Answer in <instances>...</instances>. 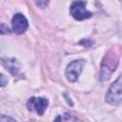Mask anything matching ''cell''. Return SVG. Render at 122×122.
<instances>
[{"instance_id":"6da1fadb","label":"cell","mask_w":122,"mask_h":122,"mask_svg":"<svg viewBox=\"0 0 122 122\" xmlns=\"http://www.w3.org/2000/svg\"><path fill=\"white\" fill-rule=\"evenodd\" d=\"M122 101V74L111 85L106 94V102L111 105H117Z\"/></svg>"},{"instance_id":"7a4b0ae2","label":"cell","mask_w":122,"mask_h":122,"mask_svg":"<svg viewBox=\"0 0 122 122\" xmlns=\"http://www.w3.org/2000/svg\"><path fill=\"white\" fill-rule=\"evenodd\" d=\"M71 16L78 21L85 20L88 18H91L92 16V13L86 9V2L81 0H76L71 5L70 9Z\"/></svg>"},{"instance_id":"3957f363","label":"cell","mask_w":122,"mask_h":122,"mask_svg":"<svg viewBox=\"0 0 122 122\" xmlns=\"http://www.w3.org/2000/svg\"><path fill=\"white\" fill-rule=\"evenodd\" d=\"M85 61L83 59H77L71 61L66 69V77L70 82H75L78 79V76L82 72Z\"/></svg>"},{"instance_id":"277c9868","label":"cell","mask_w":122,"mask_h":122,"mask_svg":"<svg viewBox=\"0 0 122 122\" xmlns=\"http://www.w3.org/2000/svg\"><path fill=\"white\" fill-rule=\"evenodd\" d=\"M49 101L43 97H30L27 102V109L30 112H36L38 115H43L47 110Z\"/></svg>"},{"instance_id":"5b68a950","label":"cell","mask_w":122,"mask_h":122,"mask_svg":"<svg viewBox=\"0 0 122 122\" xmlns=\"http://www.w3.org/2000/svg\"><path fill=\"white\" fill-rule=\"evenodd\" d=\"M12 30L17 34L24 33L29 28V22L22 13H16L11 19Z\"/></svg>"},{"instance_id":"8992f818","label":"cell","mask_w":122,"mask_h":122,"mask_svg":"<svg viewBox=\"0 0 122 122\" xmlns=\"http://www.w3.org/2000/svg\"><path fill=\"white\" fill-rule=\"evenodd\" d=\"M2 64L12 75L15 76L19 73L20 67H19L18 62L14 58H3L2 59Z\"/></svg>"},{"instance_id":"52a82bcc","label":"cell","mask_w":122,"mask_h":122,"mask_svg":"<svg viewBox=\"0 0 122 122\" xmlns=\"http://www.w3.org/2000/svg\"><path fill=\"white\" fill-rule=\"evenodd\" d=\"M49 1H50V0H34V3H35V5H36L37 7L43 9V8H45V7L48 5Z\"/></svg>"},{"instance_id":"ba28073f","label":"cell","mask_w":122,"mask_h":122,"mask_svg":"<svg viewBox=\"0 0 122 122\" xmlns=\"http://www.w3.org/2000/svg\"><path fill=\"white\" fill-rule=\"evenodd\" d=\"M80 44H82V45H85L86 47H90V46L92 44V41H90V40L84 39V40H81V41H80Z\"/></svg>"},{"instance_id":"9c48e42d","label":"cell","mask_w":122,"mask_h":122,"mask_svg":"<svg viewBox=\"0 0 122 122\" xmlns=\"http://www.w3.org/2000/svg\"><path fill=\"white\" fill-rule=\"evenodd\" d=\"M10 30H9V28L8 27H6V25L5 24H1V33L2 34H4V33H6V32H8Z\"/></svg>"},{"instance_id":"30bf717a","label":"cell","mask_w":122,"mask_h":122,"mask_svg":"<svg viewBox=\"0 0 122 122\" xmlns=\"http://www.w3.org/2000/svg\"><path fill=\"white\" fill-rule=\"evenodd\" d=\"M0 120L2 121V122H4V121H8V120H11V121H15L13 118H10V117H6L5 115H2L1 116V118H0Z\"/></svg>"},{"instance_id":"8fae6325","label":"cell","mask_w":122,"mask_h":122,"mask_svg":"<svg viewBox=\"0 0 122 122\" xmlns=\"http://www.w3.org/2000/svg\"><path fill=\"white\" fill-rule=\"evenodd\" d=\"M0 78H1V86L3 87V86L6 85V80H5V76H4V74H1Z\"/></svg>"}]
</instances>
